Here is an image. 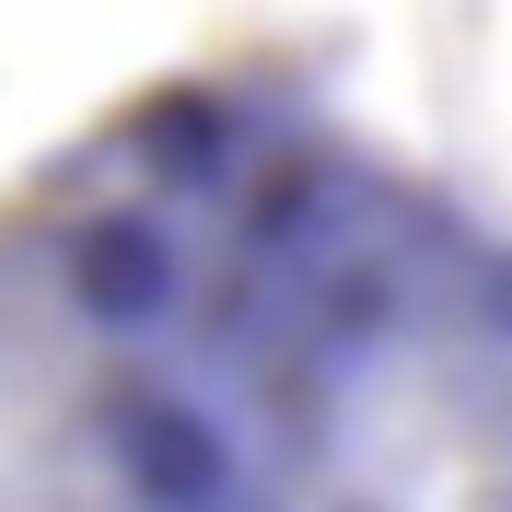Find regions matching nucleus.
Instances as JSON below:
<instances>
[{
  "mask_svg": "<svg viewBox=\"0 0 512 512\" xmlns=\"http://www.w3.org/2000/svg\"><path fill=\"white\" fill-rule=\"evenodd\" d=\"M0 512H291L233 245L152 140L0 198Z\"/></svg>",
  "mask_w": 512,
  "mask_h": 512,
  "instance_id": "nucleus-1",
  "label": "nucleus"
}]
</instances>
